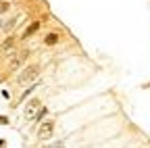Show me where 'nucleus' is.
Listing matches in <instances>:
<instances>
[{
    "mask_svg": "<svg viewBox=\"0 0 150 148\" xmlns=\"http://www.w3.org/2000/svg\"><path fill=\"white\" fill-rule=\"evenodd\" d=\"M2 146H4V140H0V148H2Z\"/></svg>",
    "mask_w": 150,
    "mask_h": 148,
    "instance_id": "11",
    "label": "nucleus"
},
{
    "mask_svg": "<svg viewBox=\"0 0 150 148\" xmlns=\"http://www.w3.org/2000/svg\"><path fill=\"white\" fill-rule=\"evenodd\" d=\"M44 104H42V100H38V98H33V100H29L27 104H25V108H23V119H33L35 115H38V110H40Z\"/></svg>",
    "mask_w": 150,
    "mask_h": 148,
    "instance_id": "3",
    "label": "nucleus"
},
{
    "mask_svg": "<svg viewBox=\"0 0 150 148\" xmlns=\"http://www.w3.org/2000/svg\"><path fill=\"white\" fill-rule=\"evenodd\" d=\"M13 44H15V40H13V38H8V40H4V44H2V46H0V50L6 52L8 48H13Z\"/></svg>",
    "mask_w": 150,
    "mask_h": 148,
    "instance_id": "8",
    "label": "nucleus"
},
{
    "mask_svg": "<svg viewBox=\"0 0 150 148\" xmlns=\"http://www.w3.org/2000/svg\"><path fill=\"white\" fill-rule=\"evenodd\" d=\"M38 27H40V21H33V23H31V25H29V27L23 31V35H21V38H23V40H27L29 35H33V33L38 31Z\"/></svg>",
    "mask_w": 150,
    "mask_h": 148,
    "instance_id": "7",
    "label": "nucleus"
},
{
    "mask_svg": "<svg viewBox=\"0 0 150 148\" xmlns=\"http://www.w3.org/2000/svg\"><path fill=\"white\" fill-rule=\"evenodd\" d=\"M61 38L63 35L59 31H50V33H46L42 38V42H44V46H56V44H61Z\"/></svg>",
    "mask_w": 150,
    "mask_h": 148,
    "instance_id": "4",
    "label": "nucleus"
},
{
    "mask_svg": "<svg viewBox=\"0 0 150 148\" xmlns=\"http://www.w3.org/2000/svg\"><path fill=\"white\" fill-rule=\"evenodd\" d=\"M54 127H56L54 119H46L40 127H38V140H40V142H48L52 138V134H54Z\"/></svg>",
    "mask_w": 150,
    "mask_h": 148,
    "instance_id": "2",
    "label": "nucleus"
},
{
    "mask_svg": "<svg viewBox=\"0 0 150 148\" xmlns=\"http://www.w3.org/2000/svg\"><path fill=\"white\" fill-rule=\"evenodd\" d=\"M8 123H11V119L6 115H0V125H8Z\"/></svg>",
    "mask_w": 150,
    "mask_h": 148,
    "instance_id": "9",
    "label": "nucleus"
},
{
    "mask_svg": "<svg viewBox=\"0 0 150 148\" xmlns=\"http://www.w3.org/2000/svg\"><path fill=\"white\" fill-rule=\"evenodd\" d=\"M48 113H50V110H48V106H42L40 110H38V115L31 119V125L33 127H40L44 121H46V117H48Z\"/></svg>",
    "mask_w": 150,
    "mask_h": 148,
    "instance_id": "5",
    "label": "nucleus"
},
{
    "mask_svg": "<svg viewBox=\"0 0 150 148\" xmlns=\"http://www.w3.org/2000/svg\"><path fill=\"white\" fill-rule=\"evenodd\" d=\"M0 94H2V98H6V100H11V92H8V90H2V92H0Z\"/></svg>",
    "mask_w": 150,
    "mask_h": 148,
    "instance_id": "10",
    "label": "nucleus"
},
{
    "mask_svg": "<svg viewBox=\"0 0 150 148\" xmlns=\"http://www.w3.org/2000/svg\"><path fill=\"white\" fill-rule=\"evenodd\" d=\"M38 88H40V84H38V81H35V84H31V86H27V88L21 92V96H19V102H25V98H27L29 94H33Z\"/></svg>",
    "mask_w": 150,
    "mask_h": 148,
    "instance_id": "6",
    "label": "nucleus"
},
{
    "mask_svg": "<svg viewBox=\"0 0 150 148\" xmlns=\"http://www.w3.org/2000/svg\"><path fill=\"white\" fill-rule=\"evenodd\" d=\"M38 75H40V65H38V63L25 65V67L15 75V84H17V86H25V84L31 86V81L38 79Z\"/></svg>",
    "mask_w": 150,
    "mask_h": 148,
    "instance_id": "1",
    "label": "nucleus"
}]
</instances>
